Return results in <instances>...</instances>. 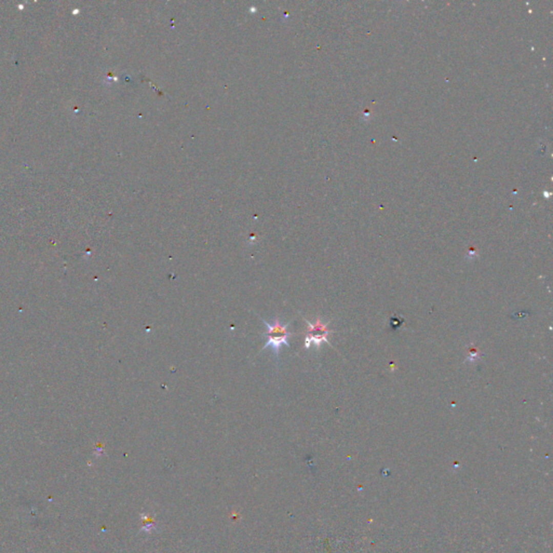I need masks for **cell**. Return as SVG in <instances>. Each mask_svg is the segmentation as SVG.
<instances>
[{
    "mask_svg": "<svg viewBox=\"0 0 553 553\" xmlns=\"http://www.w3.org/2000/svg\"><path fill=\"white\" fill-rule=\"evenodd\" d=\"M261 321H263L264 324H266V326L268 327V334H267L268 340L264 345L263 350L267 349L268 347H271V349L274 350V354L277 360H279V354H280L281 347H282L283 345L286 347H290L288 340L290 336H292V333H289L288 332L289 323L286 324L281 323L279 318H276L273 323H268L264 319H261Z\"/></svg>",
    "mask_w": 553,
    "mask_h": 553,
    "instance_id": "6da1fadb",
    "label": "cell"
}]
</instances>
